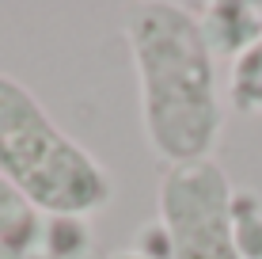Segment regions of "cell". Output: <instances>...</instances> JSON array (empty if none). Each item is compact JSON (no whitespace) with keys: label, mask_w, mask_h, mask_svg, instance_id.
Returning <instances> with one entry per match:
<instances>
[{"label":"cell","mask_w":262,"mask_h":259,"mask_svg":"<svg viewBox=\"0 0 262 259\" xmlns=\"http://www.w3.org/2000/svg\"><path fill=\"white\" fill-rule=\"evenodd\" d=\"M34 233H38L34 210L15 187L0 180V240H34Z\"/></svg>","instance_id":"cell-6"},{"label":"cell","mask_w":262,"mask_h":259,"mask_svg":"<svg viewBox=\"0 0 262 259\" xmlns=\"http://www.w3.org/2000/svg\"><path fill=\"white\" fill-rule=\"evenodd\" d=\"M0 180L53 221H84L114 198L106 168L8 73H0Z\"/></svg>","instance_id":"cell-2"},{"label":"cell","mask_w":262,"mask_h":259,"mask_svg":"<svg viewBox=\"0 0 262 259\" xmlns=\"http://www.w3.org/2000/svg\"><path fill=\"white\" fill-rule=\"evenodd\" d=\"M167 259H247L236 236V191L216 160L171 164L156 191Z\"/></svg>","instance_id":"cell-3"},{"label":"cell","mask_w":262,"mask_h":259,"mask_svg":"<svg viewBox=\"0 0 262 259\" xmlns=\"http://www.w3.org/2000/svg\"><path fill=\"white\" fill-rule=\"evenodd\" d=\"M205 42H209L213 53H232V61L239 57L243 50H251L262 38V0L258 4H209L202 19Z\"/></svg>","instance_id":"cell-4"},{"label":"cell","mask_w":262,"mask_h":259,"mask_svg":"<svg viewBox=\"0 0 262 259\" xmlns=\"http://www.w3.org/2000/svg\"><path fill=\"white\" fill-rule=\"evenodd\" d=\"M84 259H92V255H84Z\"/></svg>","instance_id":"cell-10"},{"label":"cell","mask_w":262,"mask_h":259,"mask_svg":"<svg viewBox=\"0 0 262 259\" xmlns=\"http://www.w3.org/2000/svg\"><path fill=\"white\" fill-rule=\"evenodd\" d=\"M228 103L243 114H262V38L232 61Z\"/></svg>","instance_id":"cell-5"},{"label":"cell","mask_w":262,"mask_h":259,"mask_svg":"<svg viewBox=\"0 0 262 259\" xmlns=\"http://www.w3.org/2000/svg\"><path fill=\"white\" fill-rule=\"evenodd\" d=\"M125 38L152 153L167 168L213 160L224 130V107L202 19L179 4H148L129 15Z\"/></svg>","instance_id":"cell-1"},{"label":"cell","mask_w":262,"mask_h":259,"mask_svg":"<svg viewBox=\"0 0 262 259\" xmlns=\"http://www.w3.org/2000/svg\"><path fill=\"white\" fill-rule=\"evenodd\" d=\"M27 248H31V240H0V259H31Z\"/></svg>","instance_id":"cell-8"},{"label":"cell","mask_w":262,"mask_h":259,"mask_svg":"<svg viewBox=\"0 0 262 259\" xmlns=\"http://www.w3.org/2000/svg\"><path fill=\"white\" fill-rule=\"evenodd\" d=\"M114 259H152V255H144V252H137V248H133V252H122V255H114Z\"/></svg>","instance_id":"cell-9"},{"label":"cell","mask_w":262,"mask_h":259,"mask_svg":"<svg viewBox=\"0 0 262 259\" xmlns=\"http://www.w3.org/2000/svg\"><path fill=\"white\" fill-rule=\"evenodd\" d=\"M236 236L247 259H262V210L255 198L236 194Z\"/></svg>","instance_id":"cell-7"}]
</instances>
